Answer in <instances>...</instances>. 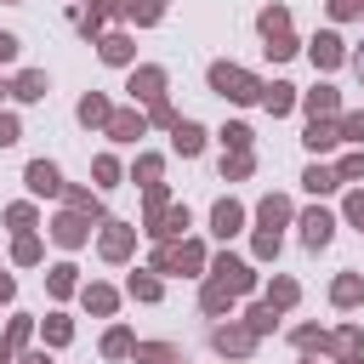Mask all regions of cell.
Wrapping results in <instances>:
<instances>
[{
	"label": "cell",
	"instance_id": "7",
	"mask_svg": "<svg viewBox=\"0 0 364 364\" xmlns=\"http://www.w3.org/2000/svg\"><path fill=\"white\" fill-rule=\"evenodd\" d=\"M330 239H336V216H330V210H318V205H313V210H307V216H301V245H307V250H324V245H330Z\"/></svg>",
	"mask_w": 364,
	"mask_h": 364
},
{
	"label": "cell",
	"instance_id": "41",
	"mask_svg": "<svg viewBox=\"0 0 364 364\" xmlns=\"http://www.w3.org/2000/svg\"><path fill=\"white\" fill-rule=\"evenodd\" d=\"M68 336H74V324H68L63 313H51V318H46V347H63Z\"/></svg>",
	"mask_w": 364,
	"mask_h": 364
},
{
	"label": "cell",
	"instance_id": "13",
	"mask_svg": "<svg viewBox=\"0 0 364 364\" xmlns=\"http://www.w3.org/2000/svg\"><path fill=\"white\" fill-rule=\"evenodd\" d=\"M108 11H114V17H131V23H142V28L165 17V6H159V0H108Z\"/></svg>",
	"mask_w": 364,
	"mask_h": 364
},
{
	"label": "cell",
	"instance_id": "43",
	"mask_svg": "<svg viewBox=\"0 0 364 364\" xmlns=\"http://www.w3.org/2000/svg\"><path fill=\"white\" fill-rule=\"evenodd\" d=\"M91 171H97V182H102V188H114V182H119V159H114V154H97V165H91Z\"/></svg>",
	"mask_w": 364,
	"mask_h": 364
},
{
	"label": "cell",
	"instance_id": "45",
	"mask_svg": "<svg viewBox=\"0 0 364 364\" xmlns=\"http://www.w3.org/2000/svg\"><path fill=\"white\" fill-rule=\"evenodd\" d=\"M330 341H336L341 353H358V347H364V330H358V324H341V330H336Z\"/></svg>",
	"mask_w": 364,
	"mask_h": 364
},
{
	"label": "cell",
	"instance_id": "61",
	"mask_svg": "<svg viewBox=\"0 0 364 364\" xmlns=\"http://www.w3.org/2000/svg\"><path fill=\"white\" fill-rule=\"evenodd\" d=\"M171 364H182V358H171Z\"/></svg>",
	"mask_w": 364,
	"mask_h": 364
},
{
	"label": "cell",
	"instance_id": "37",
	"mask_svg": "<svg viewBox=\"0 0 364 364\" xmlns=\"http://www.w3.org/2000/svg\"><path fill=\"white\" fill-rule=\"evenodd\" d=\"M290 341H296V347H301V353H313V347H318V353H324V347H336V341H330V336H324V330H318V324H301V330H296V336H290Z\"/></svg>",
	"mask_w": 364,
	"mask_h": 364
},
{
	"label": "cell",
	"instance_id": "23",
	"mask_svg": "<svg viewBox=\"0 0 364 364\" xmlns=\"http://www.w3.org/2000/svg\"><path fill=\"white\" fill-rule=\"evenodd\" d=\"M301 188H307V193H336L341 176H336L330 165H307V171H301Z\"/></svg>",
	"mask_w": 364,
	"mask_h": 364
},
{
	"label": "cell",
	"instance_id": "6",
	"mask_svg": "<svg viewBox=\"0 0 364 364\" xmlns=\"http://www.w3.org/2000/svg\"><path fill=\"white\" fill-rule=\"evenodd\" d=\"M131 245H136V228H131V222H102L97 250H102L108 262H125V256H131Z\"/></svg>",
	"mask_w": 364,
	"mask_h": 364
},
{
	"label": "cell",
	"instance_id": "20",
	"mask_svg": "<svg viewBox=\"0 0 364 364\" xmlns=\"http://www.w3.org/2000/svg\"><path fill=\"white\" fill-rule=\"evenodd\" d=\"M330 301H336V307H358V301H364V279H358V273H341V279L330 284Z\"/></svg>",
	"mask_w": 364,
	"mask_h": 364
},
{
	"label": "cell",
	"instance_id": "60",
	"mask_svg": "<svg viewBox=\"0 0 364 364\" xmlns=\"http://www.w3.org/2000/svg\"><path fill=\"white\" fill-rule=\"evenodd\" d=\"M6 6H17V0H6Z\"/></svg>",
	"mask_w": 364,
	"mask_h": 364
},
{
	"label": "cell",
	"instance_id": "46",
	"mask_svg": "<svg viewBox=\"0 0 364 364\" xmlns=\"http://www.w3.org/2000/svg\"><path fill=\"white\" fill-rule=\"evenodd\" d=\"M256 256H262V262L279 256V233H273V228H256Z\"/></svg>",
	"mask_w": 364,
	"mask_h": 364
},
{
	"label": "cell",
	"instance_id": "28",
	"mask_svg": "<svg viewBox=\"0 0 364 364\" xmlns=\"http://www.w3.org/2000/svg\"><path fill=\"white\" fill-rule=\"evenodd\" d=\"M296 296H301V284H296V279H273V284H267V307H273V313L296 307Z\"/></svg>",
	"mask_w": 364,
	"mask_h": 364
},
{
	"label": "cell",
	"instance_id": "51",
	"mask_svg": "<svg viewBox=\"0 0 364 364\" xmlns=\"http://www.w3.org/2000/svg\"><path fill=\"white\" fill-rule=\"evenodd\" d=\"M23 136V125H17V114H0V148H11Z\"/></svg>",
	"mask_w": 364,
	"mask_h": 364
},
{
	"label": "cell",
	"instance_id": "3",
	"mask_svg": "<svg viewBox=\"0 0 364 364\" xmlns=\"http://www.w3.org/2000/svg\"><path fill=\"white\" fill-rule=\"evenodd\" d=\"M210 341H216V353H222V358H245V353H256V341H262V336H256L250 324H216V336H210Z\"/></svg>",
	"mask_w": 364,
	"mask_h": 364
},
{
	"label": "cell",
	"instance_id": "22",
	"mask_svg": "<svg viewBox=\"0 0 364 364\" xmlns=\"http://www.w3.org/2000/svg\"><path fill=\"white\" fill-rule=\"evenodd\" d=\"M108 114H114V102H108L102 91H91V97H80V125H108Z\"/></svg>",
	"mask_w": 364,
	"mask_h": 364
},
{
	"label": "cell",
	"instance_id": "52",
	"mask_svg": "<svg viewBox=\"0 0 364 364\" xmlns=\"http://www.w3.org/2000/svg\"><path fill=\"white\" fill-rule=\"evenodd\" d=\"M17 51H23V40H17V34H6V28H0V68H6V63H17Z\"/></svg>",
	"mask_w": 364,
	"mask_h": 364
},
{
	"label": "cell",
	"instance_id": "24",
	"mask_svg": "<svg viewBox=\"0 0 364 364\" xmlns=\"http://www.w3.org/2000/svg\"><path fill=\"white\" fill-rule=\"evenodd\" d=\"M125 290H131L136 301H159V296H165V284H159V273H154V267H148V273H131V279H125Z\"/></svg>",
	"mask_w": 364,
	"mask_h": 364
},
{
	"label": "cell",
	"instance_id": "1",
	"mask_svg": "<svg viewBox=\"0 0 364 364\" xmlns=\"http://www.w3.org/2000/svg\"><path fill=\"white\" fill-rule=\"evenodd\" d=\"M210 91L228 97V102H256V97H262V80L245 74L239 63H210Z\"/></svg>",
	"mask_w": 364,
	"mask_h": 364
},
{
	"label": "cell",
	"instance_id": "34",
	"mask_svg": "<svg viewBox=\"0 0 364 364\" xmlns=\"http://www.w3.org/2000/svg\"><path fill=\"white\" fill-rule=\"evenodd\" d=\"M250 142H256V136H250V125H239V119H233V125H222V148H228V154H245Z\"/></svg>",
	"mask_w": 364,
	"mask_h": 364
},
{
	"label": "cell",
	"instance_id": "49",
	"mask_svg": "<svg viewBox=\"0 0 364 364\" xmlns=\"http://www.w3.org/2000/svg\"><path fill=\"white\" fill-rule=\"evenodd\" d=\"M341 210H347V222H353V228H364V188H353Z\"/></svg>",
	"mask_w": 364,
	"mask_h": 364
},
{
	"label": "cell",
	"instance_id": "4",
	"mask_svg": "<svg viewBox=\"0 0 364 364\" xmlns=\"http://www.w3.org/2000/svg\"><path fill=\"white\" fill-rule=\"evenodd\" d=\"M125 91H131V102H148V108H154V102L165 97V68H154V63H148V68H131V85H125Z\"/></svg>",
	"mask_w": 364,
	"mask_h": 364
},
{
	"label": "cell",
	"instance_id": "18",
	"mask_svg": "<svg viewBox=\"0 0 364 364\" xmlns=\"http://www.w3.org/2000/svg\"><path fill=\"white\" fill-rule=\"evenodd\" d=\"M256 222H262V228H273V233H279V228H284V222H290V199H284V193H267V199H262V205H256Z\"/></svg>",
	"mask_w": 364,
	"mask_h": 364
},
{
	"label": "cell",
	"instance_id": "56",
	"mask_svg": "<svg viewBox=\"0 0 364 364\" xmlns=\"http://www.w3.org/2000/svg\"><path fill=\"white\" fill-rule=\"evenodd\" d=\"M341 364H364V347L358 353H341Z\"/></svg>",
	"mask_w": 364,
	"mask_h": 364
},
{
	"label": "cell",
	"instance_id": "26",
	"mask_svg": "<svg viewBox=\"0 0 364 364\" xmlns=\"http://www.w3.org/2000/svg\"><path fill=\"white\" fill-rule=\"evenodd\" d=\"M256 28H262V40H273V34H290V11H284V6H262Z\"/></svg>",
	"mask_w": 364,
	"mask_h": 364
},
{
	"label": "cell",
	"instance_id": "27",
	"mask_svg": "<svg viewBox=\"0 0 364 364\" xmlns=\"http://www.w3.org/2000/svg\"><path fill=\"white\" fill-rule=\"evenodd\" d=\"M74 273H80V267H74V262H57V267H51V273H46V290H51V296H74V284H80V279H74Z\"/></svg>",
	"mask_w": 364,
	"mask_h": 364
},
{
	"label": "cell",
	"instance_id": "50",
	"mask_svg": "<svg viewBox=\"0 0 364 364\" xmlns=\"http://www.w3.org/2000/svg\"><path fill=\"white\" fill-rule=\"evenodd\" d=\"M148 119H154V125H165V131H171V125H176V108H171V102H165V97H159V102H154V108H148Z\"/></svg>",
	"mask_w": 364,
	"mask_h": 364
},
{
	"label": "cell",
	"instance_id": "40",
	"mask_svg": "<svg viewBox=\"0 0 364 364\" xmlns=\"http://www.w3.org/2000/svg\"><path fill=\"white\" fill-rule=\"evenodd\" d=\"M108 17H114V11H108V0H102V6H91V11L80 17V34H85V40H91V34H102V23H108Z\"/></svg>",
	"mask_w": 364,
	"mask_h": 364
},
{
	"label": "cell",
	"instance_id": "62",
	"mask_svg": "<svg viewBox=\"0 0 364 364\" xmlns=\"http://www.w3.org/2000/svg\"><path fill=\"white\" fill-rule=\"evenodd\" d=\"M301 364H313V358H301Z\"/></svg>",
	"mask_w": 364,
	"mask_h": 364
},
{
	"label": "cell",
	"instance_id": "54",
	"mask_svg": "<svg viewBox=\"0 0 364 364\" xmlns=\"http://www.w3.org/2000/svg\"><path fill=\"white\" fill-rule=\"evenodd\" d=\"M11 290H17V284H11V273H0V301H11Z\"/></svg>",
	"mask_w": 364,
	"mask_h": 364
},
{
	"label": "cell",
	"instance_id": "11",
	"mask_svg": "<svg viewBox=\"0 0 364 364\" xmlns=\"http://www.w3.org/2000/svg\"><path fill=\"white\" fill-rule=\"evenodd\" d=\"M114 142H136L142 131H148V114L142 108H125V114H108V125H102Z\"/></svg>",
	"mask_w": 364,
	"mask_h": 364
},
{
	"label": "cell",
	"instance_id": "48",
	"mask_svg": "<svg viewBox=\"0 0 364 364\" xmlns=\"http://www.w3.org/2000/svg\"><path fill=\"white\" fill-rule=\"evenodd\" d=\"M267 57H273V63L296 57V40H290V34H273V40H267Z\"/></svg>",
	"mask_w": 364,
	"mask_h": 364
},
{
	"label": "cell",
	"instance_id": "44",
	"mask_svg": "<svg viewBox=\"0 0 364 364\" xmlns=\"http://www.w3.org/2000/svg\"><path fill=\"white\" fill-rule=\"evenodd\" d=\"M6 228L28 233V228H34V205H6Z\"/></svg>",
	"mask_w": 364,
	"mask_h": 364
},
{
	"label": "cell",
	"instance_id": "30",
	"mask_svg": "<svg viewBox=\"0 0 364 364\" xmlns=\"http://www.w3.org/2000/svg\"><path fill=\"white\" fill-rule=\"evenodd\" d=\"M131 347H136V341H131L125 324H114V330L102 336V358H131Z\"/></svg>",
	"mask_w": 364,
	"mask_h": 364
},
{
	"label": "cell",
	"instance_id": "39",
	"mask_svg": "<svg viewBox=\"0 0 364 364\" xmlns=\"http://www.w3.org/2000/svg\"><path fill=\"white\" fill-rule=\"evenodd\" d=\"M336 131H341V142H358V148H364V108H358V114H341Z\"/></svg>",
	"mask_w": 364,
	"mask_h": 364
},
{
	"label": "cell",
	"instance_id": "8",
	"mask_svg": "<svg viewBox=\"0 0 364 364\" xmlns=\"http://www.w3.org/2000/svg\"><path fill=\"white\" fill-rule=\"evenodd\" d=\"M296 102L307 108V119H336V114H341V91H336V85H313V91L296 97Z\"/></svg>",
	"mask_w": 364,
	"mask_h": 364
},
{
	"label": "cell",
	"instance_id": "5",
	"mask_svg": "<svg viewBox=\"0 0 364 364\" xmlns=\"http://www.w3.org/2000/svg\"><path fill=\"white\" fill-rule=\"evenodd\" d=\"M51 239H57L63 250H80V245L91 239V216H80V210H63V216L51 222Z\"/></svg>",
	"mask_w": 364,
	"mask_h": 364
},
{
	"label": "cell",
	"instance_id": "47",
	"mask_svg": "<svg viewBox=\"0 0 364 364\" xmlns=\"http://www.w3.org/2000/svg\"><path fill=\"white\" fill-rule=\"evenodd\" d=\"M28 330H34V318H28V313H17V318H11V330H6V347H23V341H28Z\"/></svg>",
	"mask_w": 364,
	"mask_h": 364
},
{
	"label": "cell",
	"instance_id": "59",
	"mask_svg": "<svg viewBox=\"0 0 364 364\" xmlns=\"http://www.w3.org/2000/svg\"><path fill=\"white\" fill-rule=\"evenodd\" d=\"M6 91H11V85H6V80H0V97H6Z\"/></svg>",
	"mask_w": 364,
	"mask_h": 364
},
{
	"label": "cell",
	"instance_id": "57",
	"mask_svg": "<svg viewBox=\"0 0 364 364\" xmlns=\"http://www.w3.org/2000/svg\"><path fill=\"white\" fill-rule=\"evenodd\" d=\"M353 68H358V80H364V51H358V57H353Z\"/></svg>",
	"mask_w": 364,
	"mask_h": 364
},
{
	"label": "cell",
	"instance_id": "31",
	"mask_svg": "<svg viewBox=\"0 0 364 364\" xmlns=\"http://www.w3.org/2000/svg\"><path fill=\"white\" fill-rule=\"evenodd\" d=\"M250 171H256L250 148H245V154H222V182H239V176H250Z\"/></svg>",
	"mask_w": 364,
	"mask_h": 364
},
{
	"label": "cell",
	"instance_id": "55",
	"mask_svg": "<svg viewBox=\"0 0 364 364\" xmlns=\"http://www.w3.org/2000/svg\"><path fill=\"white\" fill-rule=\"evenodd\" d=\"M23 364H51V358H46V347H40V353H23Z\"/></svg>",
	"mask_w": 364,
	"mask_h": 364
},
{
	"label": "cell",
	"instance_id": "19",
	"mask_svg": "<svg viewBox=\"0 0 364 364\" xmlns=\"http://www.w3.org/2000/svg\"><path fill=\"white\" fill-rule=\"evenodd\" d=\"M188 222H193V216H188V205H165V216L154 222V239H182V233H188Z\"/></svg>",
	"mask_w": 364,
	"mask_h": 364
},
{
	"label": "cell",
	"instance_id": "58",
	"mask_svg": "<svg viewBox=\"0 0 364 364\" xmlns=\"http://www.w3.org/2000/svg\"><path fill=\"white\" fill-rule=\"evenodd\" d=\"M0 364H11V347H0Z\"/></svg>",
	"mask_w": 364,
	"mask_h": 364
},
{
	"label": "cell",
	"instance_id": "38",
	"mask_svg": "<svg viewBox=\"0 0 364 364\" xmlns=\"http://www.w3.org/2000/svg\"><path fill=\"white\" fill-rule=\"evenodd\" d=\"M11 262L34 267V262H40V239H34V233H17V245H11Z\"/></svg>",
	"mask_w": 364,
	"mask_h": 364
},
{
	"label": "cell",
	"instance_id": "35",
	"mask_svg": "<svg viewBox=\"0 0 364 364\" xmlns=\"http://www.w3.org/2000/svg\"><path fill=\"white\" fill-rule=\"evenodd\" d=\"M159 171H165V165H159V154H142V159L131 165V182H142V188H154V182H159Z\"/></svg>",
	"mask_w": 364,
	"mask_h": 364
},
{
	"label": "cell",
	"instance_id": "32",
	"mask_svg": "<svg viewBox=\"0 0 364 364\" xmlns=\"http://www.w3.org/2000/svg\"><path fill=\"white\" fill-rule=\"evenodd\" d=\"M63 193H68V210H80V216H91V222L102 216V199H97V193H85V188H63Z\"/></svg>",
	"mask_w": 364,
	"mask_h": 364
},
{
	"label": "cell",
	"instance_id": "29",
	"mask_svg": "<svg viewBox=\"0 0 364 364\" xmlns=\"http://www.w3.org/2000/svg\"><path fill=\"white\" fill-rule=\"evenodd\" d=\"M199 307H205V313H216V318H222V313H228V307H233V290H228V284H216V279H210V284H205V290H199Z\"/></svg>",
	"mask_w": 364,
	"mask_h": 364
},
{
	"label": "cell",
	"instance_id": "16",
	"mask_svg": "<svg viewBox=\"0 0 364 364\" xmlns=\"http://www.w3.org/2000/svg\"><path fill=\"white\" fill-rule=\"evenodd\" d=\"M46 91H51V80H46L40 68H23V74L11 80V97H17V102H40Z\"/></svg>",
	"mask_w": 364,
	"mask_h": 364
},
{
	"label": "cell",
	"instance_id": "21",
	"mask_svg": "<svg viewBox=\"0 0 364 364\" xmlns=\"http://www.w3.org/2000/svg\"><path fill=\"white\" fill-rule=\"evenodd\" d=\"M97 51H102V63H114V68H125V63H131V51H136V46H131V40H125V34H102V40H97Z\"/></svg>",
	"mask_w": 364,
	"mask_h": 364
},
{
	"label": "cell",
	"instance_id": "42",
	"mask_svg": "<svg viewBox=\"0 0 364 364\" xmlns=\"http://www.w3.org/2000/svg\"><path fill=\"white\" fill-rule=\"evenodd\" d=\"M336 176H341V182H364V148H353V154L336 165Z\"/></svg>",
	"mask_w": 364,
	"mask_h": 364
},
{
	"label": "cell",
	"instance_id": "15",
	"mask_svg": "<svg viewBox=\"0 0 364 364\" xmlns=\"http://www.w3.org/2000/svg\"><path fill=\"white\" fill-rule=\"evenodd\" d=\"M171 148H176L182 159H193V154L205 148V125H193V119H176V125H171Z\"/></svg>",
	"mask_w": 364,
	"mask_h": 364
},
{
	"label": "cell",
	"instance_id": "9",
	"mask_svg": "<svg viewBox=\"0 0 364 364\" xmlns=\"http://www.w3.org/2000/svg\"><path fill=\"white\" fill-rule=\"evenodd\" d=\"M23 182H28V193H63V171L51 165V159H28V171H23Z\"/></svg>",
	"mask_w": 364,
	"mask_h": 364
},
{
	"label": "cell",
	"instance_id": "12",
	"mask_svg": "<svg viewBox=\"0 0 364 364\" xmlns=\"http://www.w3.org/2000/svg\"><path fill=\"white\" fill-rule=\"evenodd\" d=\"M307 57H313V68H341L347 63V46H341V34H318L307 46Z\"/></svg>",
	"mask_w": 364,
	"mask_h": 364
},
{
	"label": "cell",
	"instance_id": "25",
	"mask_svg": "<svg viewBox=\"0 0 364 364\" xmlns=\"http://www.w3.org/2000/svg\"><path fill=\"white\" fill-rule=\"evenodd\" d=\"M131 358H136V364H171V358H182V353H176L171 341H136Z\"/></svg>",
	"mask_w": 364,
	"mask_h": 364
},
{
	"label": "cell",
	"instance_id": "17",
	"mask_svg": "<svg viewBox=\"0 0 364 364\" xmlns=\"http://www.w3.org/2000/svg\"><path fill=\"white\" fill-rule=\"evenodd\" d=\"M301 142H307L313 154H330V148L341 142V131H336V119H307V131H301Z\"/></svg>",
	"mask_w": 364,
	"mask_h": 364
},
{
	"label": "cell",
	"instance_id": "33",
	"mask_svg": "<svg viewBox=\"0 0 364 364\" xmlns=\"http://www.w3.org/2000/svg\"><path fill=\"white\" fill-rule=\"evenodd\" d=\"M85 307H91V313H102V318H108V313H114V307H119V296H114V290H108V284H85Z\"/></svg>",
	"mask_w": 364,
	"mask_h": 364
},
{
	"label": "cell",
	"instance_id": "14",
	"mask_svg": "<svg viewBox=\"0 0 364 364\" xmlns=\"http://www.w3.org/2000/svg\"><path fill=\"white\" fill-rule=\"evenodd\" d=\"M256 102L279 119V114H290V108H296V85H290V80H273V85H262V97H256Z\"/></svg>",
	"mask_w": 364,
	"mask_h": 364
},
{
	"label": "cell",
	"instance_id": "36",
	"mask_svg": "<svg viewBox=\"0 0 364 364\" xmlns=\"http://www.w3.org/2000/svg\"><path fill=\"white\" fill-rule=\"evenodd\" d=\"M245 324H250V330H256V336H267V330H279V313H273V307H267V301H256V307H250V313H245Z\"/></svg>",
	"mask_w": 364,
	"mask_h": 364
},
{
	"label": "cell",
	"instance_id": "10",
	"mask_svg": "<svg viewBox=\"0 0 364 364\" xmlns=\"http://www.w3.org/2000/svg\"><path fill=\"white\" fill-rule=\"evenodd\" d=\"M239 228H245V205H239V199H216V205H210V233H216V239H233Z\"/></svg>",
	"mask_w": 364,
	"mask_h": 364
},
{
	"label": "cell",
	"instance_id": "2",
	"mask_svg": "<svg viewBox=\"0 0 364 364\" xmlns=\"http://www.w3.org/2000/svg\"><path fill=\"white\" fill-rule=\"evenodd\" d=\"M210 279H216V284H228L233 296L256 290V273H250V262H239V256H228V250H222V256L210 262Z\"/></svg>",
	"mask_w": 364,
	"mask_h": 364
},
{
	"label": "cell",
	"instance_id": "53",
	"mask_svg": "<svg viewBox=\"0 0 364 364\" xmlns=\"http://www.w3.org/2000/svg\"><path fill=\"white\" fill-rule=\"evenodd\" d=\"M330 17H364V0H330Z\"/></svg>",
	"mask_w": 364,
	"mask_h": 364
}]
</instances>
